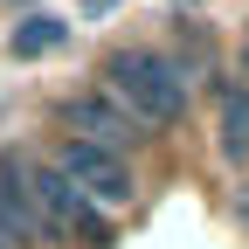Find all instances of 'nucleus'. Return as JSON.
<instances>
[{"label":"nucleus","instance_id":"nucleus-3","mask_svg":"<svg viewBox=\"0 0 249 249\" xmlns=\"http://www.w3.org/2000/svg\"><path fill=\"white\" fill-rule=\"evenodd\" d=\"M49 166L70 180V187H83L104 214H118V208L139 201V173H132V160H124V152L90 145V139H70V132H62V139L49 145Z\"/></svg>","mask_w":249,"mask_h":249},{"label":"nucleus","instance_id":"nucleus-4","mask_svg":"<svg viewBox=\"0 0 249 249\" xmlns=\"http://www.w3.org/2000/svg\"><path fill=\"white\" fill-rule=\"evenodd\" d=\"M55 124H62L70 139H90V145H104V152H124V160L139 152V139H152L145 124L104 90V83H90V90H76V97H62Z\"/></svg>","mask_w":249,"mask_h":249},{"label":"nucleus","instance_id":"nucleus-5","mask_svg":"<svg viewBox=\"0 0 249 249\" xmlns=\"http://www.w3.org/2000/svg\"><path fill=\"white\" fill-rule=\"evenodd\" d=\"M0 235H7L14 249H55V229L35 214V201L14 187V173L0 166Z\"/></svg>","mask_w":249,"mask_h":249},{"label":"nucleus","instance_id":"nucleus-8","mask_svg":"<svg viewBox=\"0 0 249 249\" xmlns=\"http://www.w3.org/2000/svg\"><path fill=\"white\" fill-rule=\"evenodd\" d=\"M242 70H249V55H242ZM242 90H249V76H242Z\"/></svg>","mask_w":249,"mask_h":249},{"label":"nucleus","instance_id":"nucleus-2","mask_svg":"<svg viewBox=\"0 0 249 249\" xmlns=\"http://www.w3.org/2000/svg\"><path fill=\"white\" fill-rule=\"evenodd\" d=\"M0 166L14 173V187L28 201H35V214L55 229V242H76V249H111V214L83 194V187H70L55 166H49V152H0Z\"/></svg>","mask_w":249,"mask_h":249},{"label":"nucleus","instance_id":"nucleus-1","mask_svg":"<svg viewBox=\"0 0 249 249\" xmlns=\"http://www.w3.org/2000/svg\"><path fill=\"white\" fill-rule=\"evenodd\" d=\"M104 90L132 111L145 132H173L187 118V62L166 49H111L104 55Z\"/></svg>","mask_w":249,"mask_h":249},{"label":"nucleus","instance_id":"nucleus-6","mask_svg":"<svg viewBox=\"0 0 249 249\" xmlns=\"http://www.w3.org/2000/svg\"><path fill=\"white\" fill-rule=\"evenodd\" d=\"M214 97H222V152L249 160V90H242V76H222Z\"/></svg>","mask_w":249,"mask_h":249},{"label":"nucleus","instance_id":"nucleus-9","mask_svg":"<svg viewBox=\"0 0 249 249\" xmlns=\"http://www.w3.org/2000/svg\"><path fill=\"white\" fill-rule=\"evenodd\" d=\"M0 249H14V242H7V235H0Z\"/></svg>","mask_w":249,"mask_h":249},{"label":"nucleus","instance_id":"nucleus-7","mask_svg":"<svg viewBox=\"0 0 249 249\" xmlns=\"http://www.w3.org/2000/svg\"><path fill=\"white\" fill-rule=\"evenodd\" d=\"M62 35H70V28H62L55 14H28V21L14 28V55H42V49H62Z\"/></svg>","mask_w":249,"mask_h":249}]
</instances>
